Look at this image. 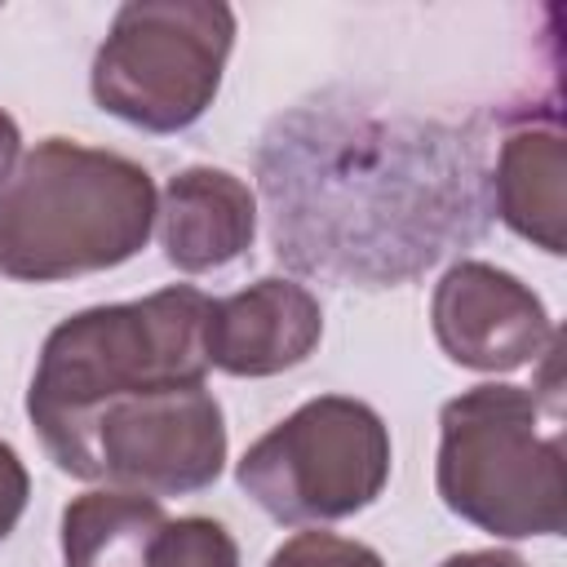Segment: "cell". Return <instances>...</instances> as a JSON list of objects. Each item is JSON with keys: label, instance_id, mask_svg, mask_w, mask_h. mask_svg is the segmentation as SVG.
<instances>
[{"label": "cell", "instance_id": "3957f363", "mask_svg": "<svg viewBox=\"0 0 567 567\" xmlns=\"http://www.w3.org/2000/svg\"><path fill=\"white\" fill-rule=\"evenodd\" d=\"M434 487L461 523L496 540L563 536L567 461L563 434L540 430V394L483 381L447 399L439 412Z\"/></svg>", "mask_w": 567, "mask_h": 567}, {"label": "cell", "instance_id": "4fadbf2b", "mask_svg": "<svg viewBox=\"0 0 567 567\" xmlns=\"http://www.w3.org/2000/svg\"><path fill=\"white\" fill-rule=\"evenodd\" d=\"M266 567H385V558L363 540H350V536H337L323 527H306V532L288 536L266 558Z\"/></svg>", "mask_w": 567, "mask_h": 567}, {"label": "cell", "instance_id": "8fae6325", "mask_svg": "<svg viewBox=\"0 0 567 567\" xmlns=\"http://www.w3.org/2000/svg\"><path fill=\"white\" fill-rule=\"evenodd\" d=\"M164 523V501L93 487L62 509V567H146V549Z\"/></svg>", "mask_w": 567, "mask_h": 567}, {"label": "cell", "instance_id": "2e32d148", "mask_svg": "<svg viewBox=\"0 0 567 567\" xmlns=\"http://www.w3.org/2000/svg\"><path fill=\"white\" fill-rule=\"evenodd\" d=\"M439 567H527V563L514 549H465V554L443 558Z\"/></svg>", "mask_w": 567, "mask_h": 567}, {"label": "cell", "instance_id": "30bf717a", "mask_svg": "<svg viewBox=\"0 0 567 567\" xmlns=\"http://www.w3.org/2000/svg\"><path fill=\"white\" fill-rule=\"evenodd\" d=\"M496 217L549 257L567 252V146L558 124L514 128L496 151L492 173Z\"/></svg>", "mask_w": 567, "mask_h": 567}, {"label": "cell", "instance_id": "8992f818", "mask_svg": "<svg viewBox=\"0 0 567 567\" xmlns=\"http://www.w3.org/2000/svg\"><path fill=\"white\" fill-rule=\"evenodd\" d=\"M226 447L221 403L208 381H199L115 399L44 452L71 478L164 501L213 487Z\"/></svg>", "mask_w": 567, "mask_h": 567}, {"label": "cell", "instance_id": "5bb4252c", "mask_svg": "<svg viewBox=\"0 0 567 567\" xmlns=\"http://www.w3.org/2000/svg\"><path fill=\"white\" fill-rule=\"evenodd\" d=\"M27 501H31V474L13 452V443L0 439V540L18 527V518L27 514Z\"/></svg>", "mask_w": 567, "mask_h": 567}, {"label": "cell", "instance_id": "7a4b0ae2", "mask_svg": "<svg viewBox=\"0 0 567 567\" xmlns=\"http://www.w3.org/2000/svg\"><path fill=\"white\" fill-rule=\"evenodd\" d=\"M213 297L190 284L146 292L137 301L89 306L62 319L35 359L27 416L44 447L71 434L97 408L208 377L204 319Z\"/></svg>", "mask_w": 567, "mask_h": 567}, {"label": "cell", "instance_id": "ba28073f", "mask_svg": "<svg viewBox=\"0 0 567 567\" xmlns=\"http://www.w3.org/2000/svg\"><path fill=\"white\" fill-rule=\"evenodd\" d=\"M323 341L319 297L284 275H266L230 297H217L204 319L208 368L226 377H279L315 354Z\"/></svg>", "mask_w": 567, "mask_h": 567}, {"label": "cell", "instance_id": "9c48e42d", "mask_svg": "<svg viewBox=\"0 0 567 567\" xmlns=\"http://www.w3.org/2000/svg\"><path fill=\"white\" fill-rule=\"evenodd\" d=\"M164 261L182 275H208L239 261L257 239V195L244 177L213 164L173 173L155 208Z\"/></svg>", "mask_w": 567, "mask_h": 567}, {"label": "cell", "instance_id": "277c9868", "mask_svg": "<svg viewBox=\"0 0 567 567\" xmlns=\"http://www.w3.org/2000/svg\"><path fill=\"white\" fill-rule=\"evenodd\" d=\"M230 49L235 9L221 0H128L93 53L89 89L142 133H182L213 106Z\"/></svg>", "mask_w": 567, "mask_h": 567}, {"label": "cell", "instance_id": "6da1fadb", "mask_svg": "<svg viewBox=\"0 0 567 567\" xmlns=\"http://www.w3.org/2000/svg\"><path fill=\"white\" fill-rule=\"evenodd\" d=\"M151 173L71 137L35 142L0 190V275L62 284L133 261L155 230Z\"/></svg>", "mask_w": 567, "mask_h": 567}, {"label": "cell", "instance_id": "9a60e30c", "mask_svg": "<svg viewBox=\"0 0 567 567\" xmlns=\"http://www.w3.org/2000/svg\"><path fill=\"white\" fill-rule=\"evenodd\" d=\"M18 164H22V128H18V120L0 106V190L9 186V177L18 173Z\"/></svg>", "mask_w": 567, "mask_h": 567}, {"label": "cell", "instance_id": "5b68a950", "mask_svg": "<svg viewBox=\"0 0 567 567\" xmlns=\"http://www.w3.org/2000/svg\"><path fill=\"white\" fill-rule=\"evenodd\" d=\"M394 447L381 412L350 394H319L270 425L235 465L239 487L288 527L363 514L390 483Z\"/></svg>", "mask_w": 567, "mask_h": 567}, {"label": "cell", "instance_id": "7c38bea8", "mask_svg": "<svg viewBox=\"0 0 567 567\" xmlns=\"http://www.w3.org/2000/svg\"><path fill=\"white\" fill-rule=\"evenodd\" d=\"M146 567H239V545L226 532V523L186 514V518H168L155 532L146 549Z\"/></svg>", "mask_w": 567, "mask_h": 567}, {"label": "cell", "instance_id": "52a82bcc", "mask_svg": "<svg viewBox=\"0 0 567 567\" xmlns=\"http://www.w3.org/2000/svg\"><path fill=\"white\" fill-rule=\"evenodd\" d=\"M430 328L456 368L492 377L536 363L558 341L545 301L518 275L478 257H461L443 270L430 297Z\"/></svg>", "mask_w": 567, "mask_h": 567}]
</instances>
